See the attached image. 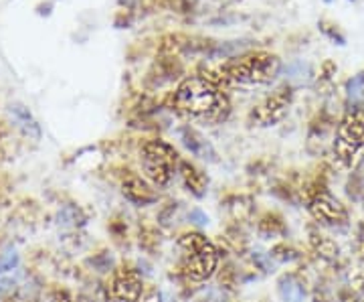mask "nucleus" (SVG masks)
<instances>
[{"mask_svg":"<svg viewBox=\"0 0 364 302\" xmlns=\"http://www.w3.org/2000/svg\"><path fill=\"white\" fill-rule=\"evenodd\" d=\"M172 104L182 116L205 122H221L231 110L223 85L208 76H191L181 81L172 95Z\"/></svg>","mask_w":364,"mask_h":302,"instance_id":"obj_1","label":"nucleus"},{"mask_svg":"<svg viewBox=\"0 0 364 302\" xmlns=\"http://www.w3.org/2000/svg\"><path fill=\"white\" fill-rule=\"evenodd\" d=\"M279 73V59L267 51H253L227 61L217 81L223 88H257L272 83Z\"/></svg>","mask_w":364,"mask_h":302,"instance_id":"obj_2","label":"nucleus"},{"mask_svg":"<svg viewBox=\"0 0 364 302\" xmlns=\"http://www.w3.org/2000/svg\"><path fill=\"white\" fill-rule=\"evenodd\" d=\"M178 246L186 251L182 262V274L188 282L200 284L215 276L219 268V250L207 236L198 231H188L181 236Z\"/></svg>","mask_w":364,"mask_h":302,"instance_id":"obj_3","label":"nucleus"},{"mask_svg":"<svg viewBox=\"0 0 364 302\" xmlns=\"http://www.w3.org/2000/svg\"><path fill=\"white\" fill-rule=\"evenodd\" d=\"M334 160L340 169L354 171L364 158V110L354 108L340 120L336 140H334Z\"/></svg>","mask_w":364,"mask_h":302,"instance_id":"obj_4","label":"nucleus"},{"mask_svg":"<svg viewBox=\"0 0 364 302\" xmlns=\"http://www.w3.org/2000/svg\"><path fill=\"white\" fill-rule=\"evenodd\" d=\"M140 160L144 177L154 187H166L181 167V157L176 148L164 140H148L142 146Z\"/></svg>","mask_w":364,"mask_h":302,"instance_id":"obj_5","label":"nucleus"},{"mask_svg":"<svg viewBox=\"0 0 364 302\" xmlns=\"http://www.w3.org/2000/svg\"><path fill=\"white\" fill-rule=\"evenodd\" d=\"M291 104V90L289 88H279L269 95H265L259 104L251 110V124L255 126H273L277 122L286 118L287 108Z\"/></svg>","mask_w":364,"mask_h":302,"instance_id":"obj_6","label":"nucleus"},{"mask_svg":"<svg viewBox=\"0 0 364 302\" xmlns=\"http://www.w3.org/2000/svg\"><path fill=\"white\" fill-rule=\"evenodd\" d=\"M308 209L314 219L322 225H344L348 222V211L342 205V201L328 191H318L310 199Z\"/></svg>","mask_w":364,"mask_h":302,"instance_id":"obj_7","label":"nucleus"},{"mask_svg":"<svg viewBox=\"0 0 364 302\" xmlns=\"http://www.w3.org/2000/svg\"><path fill=\"white\" fill-rule=\"evenodd\" d=\"M144 292V282L140 274L130 268L122 266L117 268L112 280V296L119 302H138Z\"/></svg>","mask_w":364,"mask_h":302,"instance_id":"obj_8","label":"nucleus"},{"mask_svg":"<svg viewBox=\"0 0 364 302\" xmlns=\"http://www.w3.org/2000/svg\"><path fill=\"white\" fill-rule=\"evenodd\" d=\"M122 193L134 205H150L158 197L156 191H154V184L150 183L146 177L134 175V172L124 177V181H122Z\"/></svg>","mask_w":364,"mask_h":302,"instance_id":"obj_9","label":"nucleus"},{"mask_svg":"<svg viewBox=\"0 0 364 302\" xmlns=\"http://www.w3.org/2000/svg\"><path fill=\"white\" fill-rule=\"evenodd\" d=\"M178 175H181L184 187L191 193H195V195H203L205 193V189H207V177H205V172L200 171V169H196L193 162L181 160Z\"/></svg>","mask_w":364,"mask_h":302,"instance_id":"obj_10","label":"nucleus"},{"mask_svg":"<svg viewBox=\"0 0 364 302\" xmlns=\"http://www.w3.org/2000/svg\"><path fill=\"white\" fill-rule=\"evenodd\" d=\"M310 246H312V250L316 251L322 260L332 262V260L338 258V244H336L332 237L324 236V234H320V231H310Z\"/></svg>","mask_w":364,"mask_h":302,"instance_id":"obj_11","label":"nucleus"},{"mask_svg":"<svg viewBox=\"0 0 364 302\" xmlns=\"http://www.w3.org/2000/svg\"><path fill=\"white\" fill-rule=\"evenodd\" d=\"M350 284L354 292L364 301V268H356L350 274Z\"/></svg>","mask_w":364,"mask_h":302,"instance_id":"obj_12","label":"nucleus"},{"mask_svg":"<svg viewBox=\"0 0 364 302\" xmlns=\"http://www.w3.org/2000/svg\"><path fill=\"white\" fill-rule=\"evenodd\" d=\"M138 302H160V294H158V290L152 288V286H144L142 296H140V301Z\"/></svg>","mask_w":364,"mask_h":302,"instance_id":"obj_13","label":"nucleus"},{"mask_svg":"<svg viewBox=\"0 0 364 302\" xmlns=\"http://www.w3.org/2000/svg\"><path fill=\"white\" fill-rule=\"evenodd\" d=\"M360 251H363V258H364V244H363V250H360Z\"/></svg>","mask_w":364,"mask_h":302,"instance_id":"obj_14","label":"nucleus"}]
</instances>
